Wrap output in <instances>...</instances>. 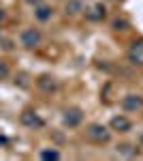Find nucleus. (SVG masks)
Returning <instances> with one entry per match:
<instances>
[{
    "label": "nucleus",
    "instance_id": "f8f14e48",
    "mask_svg": "<svg viewBox=\"0 0 143 161\" xmlns=\"http://www.w3.org/2000/svg\"><path fill=\"white\" fill-rule=\"evenodd\" d=\"M41 159H51V161H58L60 159V153H58V150H56V148H51V150H49V148H43V150H41Z\"/></svg>",
    "mask_w": 143,
    "mask_h": 161
},
{
    "label": "nucleus",
    "instance_id": "f03ea898",
    "mask_svg": "<svg viewBox=\"0 0 143 161\" xmlns=\"http://www.w3.org/2000/svg\"><path fill=\"white\" fill-rule=\"evenodd\" d=\"M41 41H43V35H41L38 28H24L22 35H19V43L24 45L26 50H34V47H38Z\"/></svg>",
    "mask_w": 143,
    "mask_h": 161
},
{
    "label": "nucleus",
    "instance_id": "f3484780",
    "mask_svg": "<svg viewBox=\"0 0 143 161\" xmlns=\"http://www.w3.org/2000/svg\"><path fill=\"white\" fill-rule=\"evenodd\" d=\"M4 17H7V13H4V9H2V7H0V24H2V22H4Z\"/></svg>",
    "mask_w": 143,
    "mask_h": 161
},
{
    "label": "nucleus",
    "instance_id": "ddd939ff",
    "mask_svg": "<svg viewBox=\"0 0 143 161\" xmlns=\"http://www.w3.org/2000/svg\"><path fill=\"white\" fill-rule=\"evenodd\" d=\"M88 17H90V19H103V17H105V7L96 4L94 9H92V13H88Z\"/></svg>",
    "mask_w": 143,
    "mask_h": 161
},
{
    "label": "nucleus",
    "instance_id": "0eeeda50",
    "mask_svg": "<svg viewBox=\"0 0 143 161\" xmlns=\"http://www.w3.org/2000/svg\"><path fill=\"white\" fill-rule=\"evenodd\" d=\"M19 120H22V125L30 127V129H38V127H43V118H41L34 110H24V112H22V116H19Z\"/></svg>",
    "mask_w": 143,
    "mask_h": 161
},
{
    "label": "nucleus",
    "instance_id": "4468645a",
    "mask_svg": "<svg viewBox=\"0 0 143 161\" xmlns=\"http://www.w3.org/2000/svg\"><path fill=\"white\" fill-rule=\"evenodd\" d=\"M111 28H113V30H126V28H128V22H126V19L115 17V19L111 22Z\"/></svg>",
    "mask_w": 143,
    "mask_h": 161
},
{
    "label": "nucleus",
    "instance_id": "6ab92c4d",
    "mask_svg": "<svg viewBox=\"0 0 143 161\" xmlns=\"http://www.w3.org/2000/svg\"><path fill=\"white\" fill-rule=\"evenodd\" d=\"M139 144H141V148H143V131L139 133Z\"/></svg>",
    "mask_w": 143,
    "mask_h": 161
},
{
    "label": "nucleus",
    "instance_id": "a211bd4d",
    "mask_svg": "<svg viewBox=\"0 0 143 161\" xmlns=\"http://www.w3.org/2000/svg\"><path fill=\"white\" fill-rule=\"evenodd\" d=\"M28 4H32V7H36V4H41V0H26Z\"/></svg>",
    "mask_w": 143,
    "mask_h": 161
},
{
    "label": "nucleus",
    "instance_id": "f257e3e1",
    "mask_svg": "<svg viewBox=\"0 0 143 161\" xmlns=\"http://www.w3.org/2000/svg\"><path fill=\"white\" fill-rule=\"evenodd\" d=\"M85 136H88V140H92L94 144H109L111 142L109 127H105V125H100V123H92L85 129Z\"/></svg>",
    "mask_w": 143,
    "mask_h": 161
},
{
    "label": "nucleus",
    "instance_id": "1a4fd4ad",
    "mask_svg": "<svg viewBox=\"0 0 143 161\" xmlns=\"http://www.w3.org/2000/svg\"><path fill=\"white\" fill-rule=\"evenodd\" d=\"M51 15H54V9H51V7H45V4H36L34 17L38 19V22H47V19H51Z\"/></svg>",
    "mask_w": 143,
    "mask_h": 161
},
{
    "label": "nucleus",
    "instance_id": "dca6fc26",
    "mask_svg": "<svg viewBox=\"0 0 143 161\" xmlns=\"http://www.w3.org/2000/svg\"><path fill=\"white\" fill-rule=\"evenodd\" d=\"M9 77V64L0 60V80H7Z\"/></svg>",
    "mask_w": 143,
    "mask_h": 161
},
{
    "label": "nucleus",
    "instance_id": "7ed1b4c3",
    "mask_svg": "<svg viewBox=\"0 0 143 161\" xmlns=\"http://www.w3.org/2000/svg\"><path fill=\"white\" fill-rule=\"evenodd\" d=\"M126 58H128V62L135 64V67H143V39L132 41V45L128 47Z\"/></svg>",
    "mask_w": 143,
    "mask_h": 161
},
{
    "label": "nucleus",
    "instance_id": "2eb2a0df",
    "mask_svg": "<svg viewBox=\"0 0 143 161\" xmlns=\"http://www.w3.org/2000/svg\"><path fill=\"white\" fill-rule=\"evenodd\" d=\"M15 84H17V86H22V88H28V86H30L28 75H26V73H19L17 77H15Z\"/></svg>",
    "mask_w": 143,
    "mask_h": 161
},
{
    "label": "nucleus",
    "instance_id": "423d86ee",
    "mask_svg": "<svg viewBox=\"0 0 143 161\" xmlns=\"http://www.w3.org/2000/svg\"><path fill=\"white\" fill-rule=\"evenodd\" d=\"M122 108L126 112H137L143 108V97L141 95H135V92H130V95H124L122 97Z\"/></svg>",
    "mask_w": 143,
    "mask_h": 161
},
{
    "label": "nucleus",
    "instance_id": "9b49d317",
    "mask_svg": "<svg viewBox=\"0 0 143 161\" xmlns=\"http://www.w3.org/2000/svg\"><path fill=\"white\" fill-rule=\"evenodd\" d=\"M64 9L69 15H79V13L84 11V2L81 0H69L66 4H64Z\"/></svg>",
    "mask_w": 143,
    "mask_h": 161
},
{
    "label": "nucleus",
    "instance_id": "20e7f679",
    "mask_svg": "<svg viewBox=\"0 0 143 161\" xmlns=\"http://www.w3.org/2000/svg\"><path fill=\"white\" fill-rule=\"evenodd\" d=\"M81 120H84V112L79 110V108H69L62 114V123L66 125V127H71V129L73 127H79Z\"/></svg>",
    "mask_w": 143,
    "mask_h": 161
},
{
    "label": "nucleus",
    "instance_id": "6e6552de",
    "mask_svg": "<svg viewBox=\"0 0 143 161\" xmlns=\"http://www.w3.org/2000/svg\"><path fill=\"white\" fill-rule=\"evenodd\" d=\"M109 127H111V131H120V133H126V131H130L132 123L126 118V116H113L111 120H109Z\"/></svg>",
    "mask_w": 143,
    "mask_h": 161
},
{
    "label": "nucleus",
    "instance_id": "39448f33",
    "mask_svg": "<svg viewBox=\"0 0 143 161\" xmlns=\"http://www.w3.org/2000/svg\"><path fill=\"white\" fill-rule=\"evenodd\" d=\"M36 86L41 88L43 92H56V90L60 88V82L54 77V75L45 73V75H38V77H36Z\"/></svg>",
    "mask_w": 143,
    "mask_h": 161
},
{
    "label": "nucleus",
    "instance_id": "9d476101",
    "mask_svg": "<svg viewBox=\"0 0 143 161\" xmlns=\"http://www.w3.org/2000/svg\"><path fill=\"white\" fill-rule=\"evenodd\" d=\"M118 153H120V155H124V157H130V159L139 157V148H137V146H132V144H120Z\"/></svg>",
    "mask_w": 143,
    "mask_h": 161
}]
</instances>
